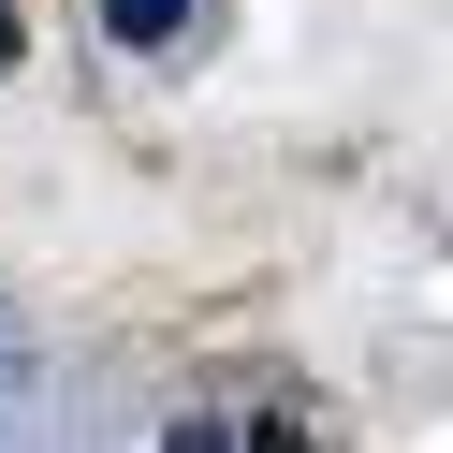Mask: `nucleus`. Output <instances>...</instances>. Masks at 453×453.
I'll use <instances>...</instances> for the list:
<instances>
[{
	"label": "nucleus",
	"mask_w": 453,
	"mask_h": 453,
	"mask_svg": "<svg viewBox=\"0 0 453 453\" xmlns=\"http://www.w3.org/2000/svg\"><path fill=\"white\" fill-rule=\"evenodd\" d=\"M190 15H205V0H103V30H118V44H176Z\"/></svg>",
	"instance_id": "1"
},
{
	"label": "nucleus",
	"mask_w": 453,
	"mask_h": 453,
	"mask_svg": "<svg viewBox=\"0 0 453 453\" xmlns=\"http://www.w3.org/2000/svg\"><path fill=\"white\" fill-rule=\"evenodd\" d=\"M15 44H30V30H15V0H0V73H15Z\"/></svg>",
	"instance_id": "4"
},
{
	"label": "nucleus",
	"mask_w": 453,
	"mask_h": 453,
	"mask_svg": "<svg viewBox=\"0 0 453 453\" xmlns=\"http://www.w3.org/2000/svg\"><path fill=\"white\" fill-rule=\"evenodd\" d=\"M234 453H307V424H249V439Z\"/></svg>",
	"instance_id": "2"
},
{
	"label": "nucleus",
	"mask_w": 453,
	"mask_h": 453,
	"mask_svg": "<svg viewBox=\"0 0 453 453\" xmlns=\"http://www.w3.org/2000/svg\"><path fill=\"white\" fill-rule=\"evenodd\" d=\"M161 453H234V439H219V424H176V439H161Z\"/></svg>",
	"instance_id": "3"
}]
</instances>
